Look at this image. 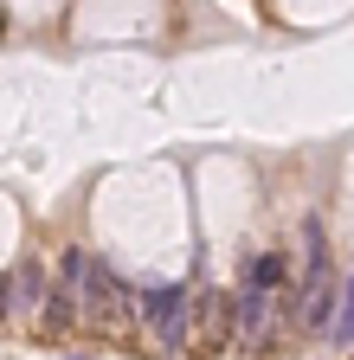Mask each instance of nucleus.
Returning <instances> with one entry per match:
<instances>
[{"mask_svg":"<svg viewBox=\"0 0 354 360\" xmlns=\"http://www.w3.org/2000/svg\"><path fill=\"white\" fill-rule=\"evenodd\" d=\"M7 302H13V315L46 309V277H39V264H20V277H7Z\"/></svg>","mask_w":354,"mask_h":360,"instance_id":"obj_5","label":"nucleus"},{"mask_svg":"<svg viewBox=\"0 0 354 360\" xmlns=\"http://www.w3.org/2000/svg\"><path fill=\"white\" fill-rule=\"evenodd\" d=\"M116 302H122V283L103 257L84 264V283H77V315H91V322H116Z\"/></svg>","mask_w":354,"mask_h":360,"instance_id":"obj_2","label":"nucleus"},{"mask_svg":"<svg viewBox=\"0 0 354 360\" xmlns=\"http://www.w3.org/2000/svg\"><path fill=\"white\" fill-rule=\"evenodd\" d=\"M142 322H148L155 347H167V354H187V335H194L187 290H148V296H142Z\"/></svg>","mask_w":354,"mask_h":360,"instance_id":"obj_1","label":"nucleus"},{"mask_svg":"<svg viewBox=\"0 0 354 360\" xmlns=\"http://www.w3.org/2000/svg\"><path fill=\"white\" fill-rule=\"evenodd\" d=\"M245 283H258V290H284V283H290V264H284L277 251H258V257L245 264Z\"/></svg>","mask_w":354,"mask_h":360,"instance_id":"obj_6","label":"nucleus"},{"mask_svg":"<svg viewBox=\"0 0 354 360\" xmlns=\"http://www.w3.org/2000/svg\"><path fill=\"white\" fill-rule=\"evenodd\" d=\"M264 328H271V290L245 283V290H239V341H245V347H258V341H264Z\"/></svg>","mask_w":354,"mask_h":360,"instance_id":"obj_4","label":"nucleus"},{"mask_svg":"<svg viewBox=\"0 0 354 360\" xmlns=\"http://www.w3.org/2000/svg\"><path fill=\"white\" fill-rule=\"evenodd\" d=\"M309 277H303V302H296V322L303 328H335V302H329V257H303Z\"/></svg>","mask_w":354,"mask_h":360,"instance_id":"obj_3","label":"nucleus"},{"mask_svg":"<svg viewBox=\"0 0 354 360\" xmlns=\"http://www.w3.org/2000/svg\"><path fill=\"white\" fill-rule=\"evenodd\" d=\"M335 335L354 341V283H348V302H341V315H335Z\"/></svg>","mask_w":354,"mask_h":360,"instance_id":"obj_7","label":"nucleus"}]
</instances>
